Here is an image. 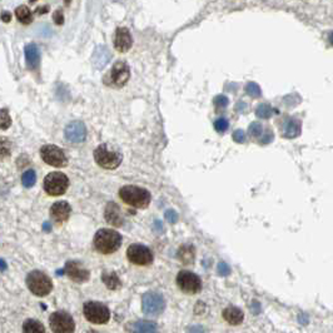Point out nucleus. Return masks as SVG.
<instances>
[{
  "label": "nucleus",
  "instance_id": "nucleus-1",
  "mask_svg": "<svg viewBox=\"0 0 333 333\" xmlns=\"http://www.w3.org/2000/svg\"><path fill=\"white\" fill-rule=\"evenodd\" d=\"M122 245V235L114 229L102 228L94 235V247L102 255H112Z\"/></svg>",
  "mask_w": 333,
  "mask_h": 333
},
{
  "label": "nucleus",
  "instance_id": "nucleus-2",
  "mask_svg": "<svg viewBox=\"0 0 333 333\" xmlns=\"http://www.w3.org/2000/svg\"><path fill=\"white\" fill-rule=\"evenodd\" d=\"M119 197L125 204L138 209L147 208L152 201L150 193L147 189L135 186H125L120 188Z\"/></svg>",
  "mask_w": 333,
  "mask_h": 333
},
{
  "label": "nucleus",
  "instance_id": "nucleus-3",
  "mask_svg": "<svg viewBox=\"0 0 333 333\" xmlns=\"http://www.w3.org/2000/svg\"><path fill=\"white\" fill-rule=\"evenodd\" d=\"M27 286L34 296L45 297L52 292L53 282L45 273L40 271H33L28 275Z\"/></svg>",
  "mask_w": 333,
  "mask_h": 333
},
{
  "label": "nucleus",
  "instance_id": "nucleus-4",
  "mask_svg": "<svg viewBox=\"0 0 333 333\" xmlns=\"http://www.w3.org/2000/svg\"><path fill=\"white\" fill-rule=\"evenodd\" d=\"M94 159L97 164L104 169H117L123 160L122 153L109 148L108 144H101L94 150Z\"/></svg>",
  "mask_w": 333,
  "mask_h": 333
},
{
  "label": "nucleus",
  "instance_id": "nucleus-5",
  "mask_svg": "<svg viewBox=\"0 0 333 333\" xmlns=\"http://www.w3.org/2000/svg\"><path fill=\"white\" fill-rule=\"evenodd\" d=\"M83 313L87 321L94 324H106L111 319V311L108 307L99 302H87L83 307Z\"/></svg>",
  "mask_w": 333,
  "mask_h": 333
},
{
  "label": "nucleus",
  "instance_id": "nucleus-6",
  "mask_svg": "<svg viewBox=\"0 0 333 333\" xmlns=\"http://www.w3.org/2000/svg\"><path fill=\"white\" fill-rule=\"evenodd\" d=\"M69 187V179L61 172H52L44 179V191L49 196H63Z\"/></svg>",
  "mask_w": 333,
  "mask_h": 333
},
{
  "label": "nucleus",
  "instance_id": "nucleus-7",
  "mask_svg": "<svg viewBox=\"0 0 333 333\" xmlns=\"http://www.w3.org/2000/svg\"><path fill=\"white\" fill-rule=\"evenodd\" d=\"M130 76V69L125 61L119 60L113 65L112 70L109 71L108 75L104 78V83L107 86L114 87V88H122L127 84Z\"/></svg>",
  "mask_w": 333,
  "mask_h": 333
},
{
  "label": "nucleus",
  "instance_id": "nucleus-8",
  "mask_svg": "<svg viewBox=\"0 0 333 333\" xmlns=\"http://www.w3.org/2000/svg\"><path fill=\"white\" fill-rule=\"evenodd\" d=\"M50 328L55 333H71L75 329L73 317L64 311H58L50 314Z\"/></svg>",
  "mask_w": 333,
  "mask_h": 333
},
{
  "label": "nucleus",
  "instance_id": "nucleus-9",
  "mask_svg": "<svg viewBox=\"0 0 333 333\" xmlns=\"http://www.w3.org/2000/svg\"><path fill=\"white\" fill-rule=\"evenodd\" d=\"M40 155L47 164L56 166V168H63L68 163L64 150L53 144L43 145L40 149Z\"/></svg>",
  "mask_w": 333,
  "mask_h": 333
},
{
  "label": "nucleus",
  "instance_id": "nucleus-10",
  "mask_svg": "<svg viewBox=\"0 0 333 333\" xmlns=\"http://www.w3.org/2000/svg\"><path fill=\"white\" fill-rule=\"evenodd\" d=\"M127 258L135 266H149L153 262V253L143 244H132L127 249Z\"/></svg>",
  "mask_w": 333,
  "mask_h": 333
},
{
  "label": "nucleus",
  "instance_id": "nucleus-11",
  "mask_svg": "<svg viewBox=\"0 0 333 333\" xmlns=\"http://www.w3.org/2000/svg\"><path fill=\"white\" fill-rule=\"evenodd\" d=\"M177 284L184 293L196 294L202 289L201 278L189 271H181L177 276Z\"/></svg>",
  "mask_w": 333,
  "mask_h": 333
},
{
  "label": "nucleus",
  "instance_id": "nucleus-12",
  "mask_svg": "<svg viewBox=\"0 0 333 333\" xmlns=\"http://www.w3.org/2000/svg\"><path fill=\"white\" fill-rule=\"evenodd\" d=\"M142 308L145 314L149 316H158L165 308V301L159 293L148 292L142 298Z\"/></svg>",
  "mask_w": 333,
  "mask_h": 333
},
{
  "label": "nucleus",
  "instance_id": "nucleus-13",
  "mask_svg": "<svg viewBox=\"0 0 333 333\" xmlns=\"http://www.w3.org/2000/svg\"><path fill=\"white\" fill-rule=\"evenodd\" d=\"M65 272L68 275V277L71 281L76 282V283H84L89 279V271L86 267H83V265L76 261H70V262L66 263L65 266Z\"/></svg>",
  "mask_w": 333,
  "mask_h": 333
},
{
  "label": "nucleus",
  "instance_id": "nucleus-14",
  "mask_svg": "<svg viewBox=\"0 0 333 333\" xmlns=\"http://www.w3.org/2000/svg\"><path fill=\"white\" fill-rule=\"evenodd\" d=\"M66 140L71 143H81L87 138V128L81 122H71L64 130Z\"/></svg>",
  "mask_w": 333,
  "mask_h": 333
},
{
  "label": "nucleus",
  "instance_id": "nucleus-15",
  "mask_svg": "<svg viewBox=\"0 0 333 333\" xmlns=\"http://www.w3.org/2000/svg\"><path fill=\"white\" fill-rule=\"evenodd\" d=\"M133 37L128 28H118L114 34V48L120 53H125L132 48Z\"/></svg>",
  "mask_w": 333,
  "mask_h": 333
},
{
  "label": "nucleus",
  "instance_id": "nucleus-16",
  "mask_svg": "<svg viewBox=\"0 0 333 333\" xmlns=\"http://www.w3.org/2000/svg\"><path fill=\"white\" fill-rule=\"evenodd\" d=\"M279 130L282 133V137L284 138H296L301 134V122L298 119H294L291 117H284L279 124Z\"/></svg>",
  "mask_w": 333,
  "mask_h": 333
},
{
  "label": "nucleus",
  "instance_id": "nucleus-17",
  "mask_svg": "<svg viewBox=\"0 0 333 333\" xmlns=\"http://www.w3.org/2000/svg\"><path fill=\"white\" fill-rule=\"evenodd\" d=\"M70 212L71 208L68 202H55L52 206V208H50V217H52L53 221H55L56 223H64L69 219Z\"/></svg>",
  "mask_w": 333,
  "mask_h": 333
},
{
  "label": "nucleus",
  "instance_id": "nucleus-18",
  "mask_svg": "<svg viewBox=\"0 0 333 333\" xmlns=\"http://www.w3.org/2000/svg\"><path fill=\"white\" fill-rule=\"evenodd\" d=\"M104 217H106V221L108 222L109 224L114 225V227H120V225L123 224V222H124L122 211H120L118 204H115L114 202H111V203L107 204Z\"/></svg>",
  "mask_w": 333,
  "mask_h": 333
},
{
  "label": "nucleus",
  "instance_id": "nucleus-19",
  "mask_svg": "<svg viewBox=\"0 0 333 333\" xmlns=\"http://www.w3.org/2000/svg\"><path fill=\"white\" fill-rule=\"evenodd\" d=\"M25 60H27V66L30 70H37L40 63V52L38 49L37 44L30 43L25 47Z\"/></svg>",
  "mask_w": 333,
  "mask_h": 333
},
{
  "label": "nucleus",
  "instance_id": "nucleus-20",
  "mask_svg": "<svg viewBox=\"0 0 333 333\" xmlns=\"http://www.w3.org/2000/svg\"><path fill=\"white\" fill-rule=\"evenodd\" d=\"M222 314L223 318L229 324H233V326H238L244 319V313L239 308H237V307H227Z\"/></svg>",
  "mask_w": 333,
  "mask_h": 333
},
{
  "label": "nucleus",
  "instance_id": "nucleus-21",
  "mask_svg": "<svg viewBox=\"0 0 333 333\" xmlns=\"http://www.w3.org/2000/svg\"><path fill=\"white\" fill-rule=\"evenodd\" d=\"M109 59H111V53H109V50L107 49L106 47H103V45H101V47H97L92 60H93L94 66H96L97 69H102L107 65Z\"/></svg>",
  "mask_w": 333,
  "mask_h": 333
},
{
  "label": "nucleus",
  "instance_id": "nucleus-22",
  "mask_svg": "<svg viewBox=\"0 0 333 333\" xmlns=\"http://www.w3.org/2000/svg\"><path fill=\"white\" fill-rule=\"evenodd\" d=\"M178 258L183 265H192L194 262V258H196V249H194L193 245H182L178 251Z\"/></svg>",
  "mask_w": 333,
  "mask_h": 333
},
{
  "label": "nucleus",
  "instance_id": "nucleus-23",
  "mask_svg": "<svg viewBox=\"0 0 333 333\" xmlns=\"http://www.w3.org/2000/svg\"><path fill=\"white\" fill-rule=\"evenodd\" d=\"M128 329L132 332H155L157 331V324L150 321H138L130 324Z\"/></svg>",
  "mask_w": 333,
  "mask_h": 333
},
{
  "label": "nucleus",
  "instance_id": "nucleus-24",
  "mask_svg": "<svg viewBox=\"0 0 333 333\" xmlns=\"http://www.w3.org/2000/svg\"><path fill=\"white\" fill-rule=\"evenodd\" d=\"M15 17L23 24H30L33 22V15L27 5H20L15 9Z\"/></svg>",
  "mask_w": 333,
  "mask_h": 333
},
{
  "label": "nucleus",
  "instance_id": "nucleus-25",
  "mask_svg": "<svg viewBox=\"0 0 333 333\" xmlns=\"http://www.w3.org/2000/svg\"><path fill=\"white\" fill-rule=\"evenodd\" d=\"M102 281L106 284L107 288L113 289V291H115V289H118L120 287V279L115 272H103Z\"/></svg>",
  "mask_w": 333,
  "mask_h": 333
},
{
  "label": "nucleus",
  "instance_id": "nucleus-26",
  "mask_svg": "<svg viewBox=\"0 0 333 333\" xmlns=\"http://www.w3.org/2000/svg\"><path fill=\"white\" fill-rule=\"evenodd\" d=\"M23 331L25 333H44L45 328L40 322L35 319H27L23 324Z\"/></svg>",
  "mask_w": 333,
  "mask_h": 333
},
{
  "label": "nucleus",
  "instance_id": "nucleus-27",
  "mask_svg": "<svg viewBox=\"0 0 333 333\" xmlns=\"http://www.w3.org/2000/svg\"><path fill=\"white\" fill-rule=\"evenodd\" d=\"M12 153V143L9 139L4 137H0V160L10 157Z\"/></svg>",
  "mask_w": 333,
  "mask_h": 333
},
{
  "label": "nucleus",
  "instance_id": "nucleus-28",
  "mask_svg": "<svg viewBox=\"0 0 333 333\" xmlns=\"http://www.w3.org/2000/svg\"><path fill=\"white\" fill-rule=\"evenodd\" d=\"M35 182H37V174H35V172L33 171V169H29V171H27L24 174H23L22 183L25 188H30V187H33L35 184Z\"/></svg>",
  "mask_w": 333,
  "mask_h": 333
},
{
  "label": "nucleus",
  "instance_id": "nucleus-29",
  "mask_svg": "<svg viewBox=\"0 0 333 333\" xmlns=\"http://www.w3.org/2000/svg\"><path fill=\"white\" fill-rule=\"evenodd\" d=\"M273 113H275V109L271 106H268V104H261V106H258V108L256 109L257 117L262 118V119H268V118L272 117Z\"/></svg>",
  "mask_w": 333,
  "mask_h": 333
},
{
  "label": "nucleus",
  "instance_id": "nucleus-30",
  "mask_svg": "<svg viewBox=\"0 0 333 333\" xmlns=\"http://www.w3.org/2000/svg\"><path fill=\"white\" fill-rule=\"evenodd\" d=\"M12 125V118L9 115V111L7 108L0 109V129L7 130Z\"/></svg>",
  "mask_w": 333,
  "mask_h": 333
},
{
  "label": "nucleus",
  "instance_id": "nucleus-31",
  "mask_svg": "<svg viewBox=\"0 0 333 333\" xmlns=\"http://www.w3.org/2000/svg\"><path fill=\"white\" fill-rule=\"evenodd\" d=\"M245 92H247L248 96L253 97V98H260L261 94H262L260 86L256 83H248L247 87H245Z\"/></svg>",
  "mask_w": 333,
  "mask_h": 333
},
{
  "label": "nucleus",
  "instance_id": "nucleus-32",
  "mask_svg": "<svg viewBox=\"0 0 333 333\" xmlns=\"http://www.w3.org/2000/svg\"><path fill=\"white\" fill-rule=\"evenodd\" d=\"M214 129L218 133H224L228 129V120L224 119V118H218L214 122Z\"/></svg>",
  "mask_w": 333,
  "mask_h": 333
},
{
  "label": "nucleus",
  "instance_id": "nucleus-33",
  "mask_svg": "<svg viewBox=\"0 0 333 333\" xmlns=\"http://www.w3.org/2000/svg\"><path fill=\"white\" fill-rule=\"evenodd\" d=\"M248 130H249V134L252 135V137L258 138L261 134H262L263 128L260 123H252V124L249 125V128H248Z\"/></svg>",
  "mask_w": 333,
  "mask_h": 333
},
{
  "label": "nucleus",
  "instance_id": "nucleus-34",
  "mask_svg": "<svg viewBox=\"0 0 333 333\" xmlns=\"http://www.w3.org/2000/svg\"><path fill=\"white\" fill-rule=\"evenodd\" d=\"M217 109H224L228 106V98L225 96H217L213 101Z\"/></svg>",
  "mask_w": 333,
  "mask_h": 333
},
{
  "label": "nucleus",
  "instance_id": "nucleus-35",
  "mask_svg": "<svg viewBox=\"0 0 333 333\" xmlns=\"http://www.w3.org/2000/svg\"><path fill=\"white\" fill-rule=\"evenodd\" d=\"M53 20L56 25H63L64 24V13L61 9H56L53 14Z\"/></svg>",
  "mask_w": 333,
  "mask_h": 333
},
{
  "label": "nucleus",
  "instance_id": "nucleus-36",
  "mask_svg": "<svg viewBox=\"0 0 333 333\" xmlns=\"http://www.w3.org/2000/svg\"><path fill=\"white\" fill-rule=\"evenodd\" d=\"M217 272H218V275H221V276H228L230 273L229 266H228L227 263L221 262L218 265V267H217Z\"/></svg>",
  "mask_w": 333,
  "mask_h": 333
},
{
  "label": "nucleus",
  "instance_id": "nucleus-37",
  "mask_svg": "<svg viewBox=\"0 0 333 333\" xmlns=\"http://www.w3.org/2000/svg\"><path fill=\"white\" fill-rule=\"evenodd\" d=\"M233 140L237 143H243L245 142V133L243 132V130L240 129H237L234 133H233Z\"/></svg>",
  "mask_w": 333,
  "mask_h": 333
},
{
  "label": "nucleus",
  "instance_id": "nucleus-38",
  "mask_svg": "<svg viewBox=\"0 0 333 333\" xmlns=\"http://www.w3.org/2000/svg\"><path fill=\"white\" fill-rule=\"evenodd\" d=\"M165 219L168 221L169 223H177L178 222V214H177L176 211H173V209H171V211H166L165 212Z\"/></svg>",
  "mask_w": 333,
  "mask_h": 333
},
{
  "label": "nucleus",
  "instance_id": "nucleus-39",
  "mask_svg": "<svg viewBox=\"0 0 333 333\" xmlns=\"http://www.w3.org/2000/svg\"><path fill=\"white\" fill-rule=\"evenodd\" d=\"M39 34L43 35V37L48 38V37H52L53 32H52V29L48 27V25H42V27H40V29H39Z\"/></svg>",
  "mask_w": 333,
  "mask_h": 333
},
{
  "label": "nucleus",
  "instance_id": "nucleus-40",
  "mask_svg": "<svg viewBox=\"0 0 333 333\" xmlns=\"http://www.w3.org/2000/svg\"><path fill=\"white\" fill-rule=\"evenodd\" d=\"M273 140V133L271 130H267L266 134H263L262 139H261V144H268Z\"/></svg>",
  "mask_w": 333,
  "mask_h": 333
},
{
  "label": "nucleus",
  "instance_id": "nucleus-41",
  "mask_svg": "<svg viewBox=\"0 0 333 333\" xmlns=\"http://www.w3.org/2000/svg\"><path fill=\"white\" fill-rule=\"evenodd\" d=\"M10 19H12V15H10L9 12H3L2 14V20L5 23H9Z\"/></svg>",
  "mask_w": 333,
  "mask_h": 333
},
{
  "label": "nucleus",
  "instance_id": "nucleus-42",
  "mask_svg": "<svg viewBox=\"0 0 333 333\" xmlns=\"http://www.w3.org/2000/svg\"><path fill=\"white\" fill-rule=\"evenodd\" d=\"M48 10H49V7H47V5H45V7L38 8L37 13H38V14H45V13H47Z\"/></svg>",
  "mask_w": 333,
  "mask_h": 333
},
{
  "label": "nucleus",
  "instance_id": "nucleus-43",
  "mask_svg": "<svg viewBox=\"0 0 333 333\" xmlns=\"http://www.w3.org/2000/svg\"><path fill=\"white\" fill-rule=\"evenodd\" d=\"M329 42H331L333 44V32L329 33Z\"/></svg>",
  "mask_w": 333,
  "mask_h": 333
},
{
  "label": "nucleus",
  "instance_id": "nucleus-44",
  "mask_svg": "<svg viewBox=\"0 0 333 333\" xmlns=\"http://www.w3.org/2000/svg\"><path fill=\"white\" fill-rule=\"evenodd\" d=\"M70 2H71V0H64V4L69 5V3H70Z\"/></svg>",
  "mask_w": 333,
  "mask_h": 333
},
{
  "label": "nucleus",
  "instance_id": "nucleus-45",
  "mask_svg": "<svg viewBox=\"0 0 333 333\" xmlns=\"http://www.w3.org/2000/svg\"><path fill=\"white\" fill-rule=\"evenodd\" d=\"M37 2V0H30V3H35Z\"/></svg>",
  "mask_w": 333,
  "mask_h": 333
}]
</instances>
